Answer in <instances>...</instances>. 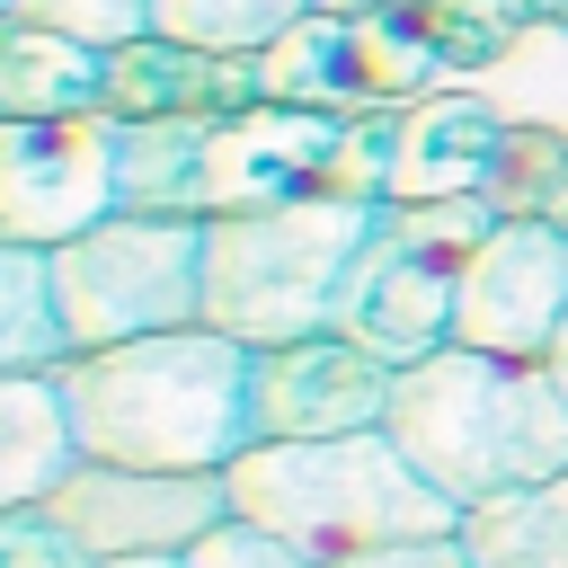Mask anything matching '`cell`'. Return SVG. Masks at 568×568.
<instances>
[{
    "mask_svg": "<svg viewBox=\"0 0 568 568\" xmlns=\"http://www.w3.org/2000/svg\"><path fill=\"white\" fill-rule=\"evenodd\" d=\"M248 364H257V346H240V337L195 320V328H160V337H133V346L62 355L53 390H62L80 462L231 470L257 444Z\"/></svg>",
    "mask_w": 568,
    "mask_h": 568,
    "instance_id": "6da1fadb",
    "label": "cell"
},
{
    "mask_svg": "<svg viewBox=\"0 0 568 568\" xmlns=\"http://www.w3.org/2000/svg\"><path fill=\"white\" fill-rule=\"evenodd\" d=\"M568 320V231L541 213L497 222L453 284V346L479 355H541L550 328Z\"/></svg>",
    "mask_w": 568,
    "mask_h": 568,
    "instance_id": "9c48e42d",
    "label": "cell"
},
{
    "mask_svg": "<svg viewBox=\"0 0 568 568\" xmlns=\"http://www.w3.org/2000/svg\"><path fill=\"white\" fill-rule=\"evenodd\" d=\"M382 435L408 453V470L435 497L488 506L506 488H532V479L568 470V390L541 373V355L444 346V355L390 373Z\"/></svg>",
    "mask_w": 568,
    "mask_h": 568,
    "instance_id": "7a4b0ae2",
    "label": "cell"
},
{
    "mask_svg": "<svg viewBox=\"0 0 568 568\" xmlns=\"http://www.w3.org/2000/svg\"><path fill=\"white\" fill-rule=\"evenodd\" d=\"M506 151V115L470 89H426L382 115V204H444L488 195Z\"/></svg>",
    "mask_w": 568,
    "mask_h": 568,
    "instance_id": "7c38bea8",
    "label": "cell"
},
{
    "mask_svg": "<svg viewBox=\"0 0 568 568\" xmlns=\"http://www.w3.org/2000/svg\"><path fill=\"white\" fill-rule=\"evenodd\" d=\"M248 417H257V444L364 435V426L390 417V364L364 355L337 328L293 337V346H257V364H248Z\"/></svg>",
    "mask_w": 568,
    "mask_h": 568,
    "instance_id": "30bf717a",
    "label": "cell"
},
{
    "mask_svg": "<svg viewBox=\"0 0 568 568\" xmlns=\"http://www.w3.org/2000/svg\"><path fill=\"white\" fill-rule=\"evenodd\" d=\"M311 9L320 0H151V36H178L195 53H266Z\"/></svg>",
    "mask_w": 568,
    "mask_h": 568,
    "instance_id": "ac0fdd59",
    "label": "cell"
},
{
    "mask_svg": "<svg viewBox=\"0 0 568 568\" xmlns=\"http://www.w3.org/2000/svg\"><path fill=\"white\" fill-rule=\"evenodd\" d=\"M541 373H550V382H559V390H568V320H559V328H550V346H541Z\"/></svg>",
    "mask_w": 568,
    "mask_h": 568,
    "instance_id": "d4e9b609",
    "label": "cell"
},
{
    "mask_svg": "<svg viewBox=\"0 0 568 568\" xmlns=\"http://www.w3.org/2000/svg\"><path fill=\"white\" fill-rule=\"evenodd\" d=\"M257 98V53H195L178 36H133L106 53L98 115L106 124H160V115H231Z\"/></svg>",
    "mask_w": 568,
    "mask_h": 568,
    "instance_id": "4fadbf2b",
    "label": "cell"
},
{
    "mask_svg": "<svg viewBox=\"0 0 568 568\" xmlns=\"http://www.w3.org/2000/svg\"><path fill=\"white\" fill-rule=\"evenodd\" d=\"M382 231L364 195H302L257 213H204V328L240 346H293L337 320V293Z\"/></svg>",
    "mask_w": 568,
    "mask_h": 568,
    "instance_id": "277c9868",
    "label": "cell"
},
{
    "mask_svg": "<svg viewBox=\"0 0 568 568\" xmlns=\"http://www.w3.org/2000/svg\"><path fill=\"white\" fill-rule=\"evenodd\" d=\"M320 568H470V550H462V532H426V541H382V550H346Z\"/></svg>",
    "mask_w": 568,
    "mask_h": 568,
    "instance_id": "603a6c76",
    "label": "cell"
},
{
    "mask_svg": "<svg viewBox=\"0 0 568 568\" xmlns=\"http://www.w3.org/2000/svg\"><path fill=\"white\" fill-rule=\"evenodd\" d=\"M222 488H231V515L284 532V541L311 550V559L462 532V506L435 497L382 426H364V435H320V444H248V453L222 470Z\"/></svg>",
    "mask_w": 568,
    "mask_h": 568,
    "instance_id": "3957f363",
    "label": "cell"
},
{
    "mask_svg": "<svg viewBox=\"0 0 568 568\" xmlns=\"http://www.w3.org/2000/svg\"><path fill=\"white\" fill-rule=\"evenodd\" d=\"M53 302L71 355L133 346L204 320V222L195 213H106L53 248Z\"/></svg>",
    "mask_w": 568,
    "mask_h": 568,
    "instance_id": "5b68a950",
    "label": "cell"
},
{
    "mask_svg": "<svg viewBox=\"0 0 568 568\" xmlns=\"http://www.w3.org/2000/svg\"><path fill=\"white\" fill-rule=\"evenodd\" d=\"M426 89H453V71L408 27V9H311L257 53V98L320 115H390Z\"/></svg>",
    "mask_w": 568,
    "mask_h": 568,
    "instance_id": "8992f818",
    "label": "cell"
},
{
    "mask_svg": "<svg viewBox=\"0 0 568 568\" xmlns=\"http://www.w3.org/2000/svg\"><path fill=\"white\" fill-rule=\"evenodd\" d=\"M89 568H186V559H169V550H133V559H89Z\"/></svg>",
    "mask_w": 568,
    "mask_h": 568,
    "instance_id": "484cf974",
    "label": "cell"
},
{
    "mask_svg": "<svg viewBox=\"0 0 568 568\" xmlns=\"http://www.w3.org/2000/svg\"><path fill=\"white\" fill-rule=\"evenodd\" d=\"M106 53L80 36H53L36 18L0 9V124H44V115H98Z\"/></svg>",
    "mask_w": 568,
    "mask_h": 568,
    "instance_id": "5bb4252c",
    "label": "cell"
},
{
    "mask_svg": "<svg viewBox=\"0 0 568 568\" xmlns=\"http://www.w3.org/2000/svg\"><path fill=\"white\" fill-rule=\"evenodd\" d=\"M506 9H515L524 27H559V36H568V0H506Z\"/></svg>",
    "mask_w": 568,
    "mask_h": 568,
    "instance_id": "cb8c5ba5",
    "label": "cell"
},
{
    "mask_svg": "<svg viewBox=\"0 0 568 568\" xmlns=\"http://www.w3.org/2000/svg\"><path fill=\"white\" fill-rule=\"evenodd\" d=\"M568 178V133L559 124H506V151H497V178H488V204L515 222V213H541Z\"/></svg>",
    "mask_w": 568,
    "mask_h": 568,
    "instance_id": "d6986e66",
    "label": "cell"
},
{
    "mask_svg": "<svg viewBox=\"0 0 568 568\" xmlns=\"http://www.w3.org/2000/svg\"><path fill=\"white\" fill-rule=\"evenodd\" d=\"M320 9H399V0H320Z\"/></svg>",
    "mask_w": 568,
    "mask_h": 568,
    "instance_id": "83f0119b",
    "label": "cell"
},
{
    "mask_svg": "<svg viewBox=\"0 0 568 568\" xmlns=\"http://www.w3.org/2000/svg\"><path fill=\"white\" fill-rule=\"evenodd\" d=\"M62 302H53V248L0 240V373H62Z\"/></svg>",
    "mask_w": 568,
    "mask_h": 568,
    "instance_id": "e0dca14e",
    "label": "cell"
},
{
    "mask_svg": "<svg viewBox=\"0 0 568 568\" xmlns=\"http://www.w3.org/2000/svg\"><path fill=\"white\" fill-rule=\"evenodd\" d=\"M186 568H320L311 550H293L284 532H266V524H248V515H222L204 541H186L178 550Z\"/></svg>",
    "mask_w": 568,
    "mask_h": 568,
    "instance_id": "44dd1931",
    "label": "cell"
},
{
    "mask_svg": "<svg viewBox=\"0 0 568 568\" xmlns=\"http://www.w3.org/2000/svg\"><path fill=\"white\" fill-rule=\"evenodd\" d=\"M106 213H115V124L106 115L0 124V240L62 248Z\"/></svg>",
    "mask_w": 568,
    "mask_h": 568,
    "instance_id": "ba28073f",
    "label": "cell"
},
{
    "mask_svg": "<svg viewBox=\"0 0 568 568\" xmlns=\"http://www.w3.org/2000/svg\"><path fill=\"white\" fill-rule=\"evenodd\" d=\"M0 568H89L36 506H18V515H0Z\"/></svg>",
    "mask_w": 568,
    "mask_h": 568,
    "instance_id": "7402d4cb",
    "label": "cell"
},
{
    "mask_svg": "<svg viewBox=\"0 0 568 568\" xmlns=\"http://www.w3.org/2000/svg\"><path fill=\"white\" fill-rule=\"evenodd\" d=\"M71 462H80V444H71L53 373H0V515L44 506Z\"/></svg>",
    "mask_w": 568,
    "mask_h": 568,
    "instance_id": "9a60e30c",
    "label": "cell"
},
{
    "mask_svg": "<svg viewBox=\"0 0 568 568\" xmlns=\"http://www.w3.org/2000/svg\"><path fill=\"white\" fill-rule=\"evenodd\" d=\"M9 18H36V27L80 36V44H98V53L151 36V0H9Z\"/></svg>",
    "mask_w": 568,
    "mask_h": 568,
    "instance_id": "ffe728a7",
    "label": "cell"
},
{
    "mask_svg": "<svg viewBox=\"0 0 568 568\" xmlns=\"http://www.w3.org/2000/svg\"><path fill=\"white\" fill-rule=\"evenodd\" d=\"M80 559H133V550H186L231 515L222 470H133V462H71L62 488L36 506Z\"/></svg>",
    "mask_w": 568,
    "mask_h": 568,
    "instance_id": "52a82bcc",
    "label": "cell"
},
{
    "mask_svg": "<svg viewBox=\"0 0 568 568\" xmlns=\"http://www.w3.org/2000/svg\"><path fill=\"white\" fill-rule=\"evenodd\" d=\"M0 9H9V0H0Z\"/></svg>",
    "mask_w": 568,
    "mask_h": 568,
    "instance_id": "f1b7e54d",
    "label": "cell"
},
{
    "mask_svg": "<svg viewBox=\"0 0 568 568\" xmlns=\"http://www.w3.org/2000/svg\"><path fill=\"white\" fill-rule=\"evenodd\" d=\"M453 284H462V266L435 257V248H417V240L390 222V204H382V231L364 240V257H355L328 328L355 337L364 355H382L390 373H399V364H426V355L453 346Z\"/></svg>",
    "mask_w": 568,
    "mask_h": 568,
    "instance_id": "8fae6325",
    "label": "cell"
},
{
    "mask_svg": "<svg viewBox=\"0 0 568 568\" xmlns=\"http://www.w3.org/2000/svg\"><path fill=\"white\" fill-rule=\"evenodd\" d=\"M541 222H559V231H568V178H559V195L541 204Z\"/></svg>",
    "mask_w": 568,
    "mask_h": 568,
    "instance_id": "4316f807",
    "label": "cell"
},
{
    "mask_svg": "<svg viewBox=\"0 0 568 568\" xmlns=\"http://www.w3.org/2000/svg\"><path fill=\"white\" fill-rule=\"evenodd\" d=\"M462 550L470 568H568V470L462 506Z\"/></svg>",
    "mask_w": 568,
    "mask_h": 568,
    "instance_id": "2e32d148",
    "label": "cell"
}]
</instances>
